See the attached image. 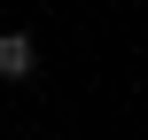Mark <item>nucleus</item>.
I'll return each mask as SVG.
<instances>
[{"instance_id":"1","label":"nucleus","mask_w":148,"mask_h":140,"mask_svg":"<svg viewBox=\"0 0 148 140\" xmlns=\"http://www.w3.org/2000/svg\"><path fill=\"white\" fill-rule=\"evenodd\" d=\"M31 70H39V47H31L23 31H0V78L16 86V78H31Z\"/></svg>"}]
</instances>
